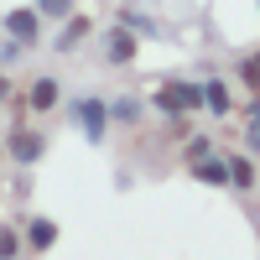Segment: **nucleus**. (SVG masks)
I'll return each mask as SVG.
<instances>
[{
    "mask_svg": "<svg viewBox=\"0 0 260 260\" xmlns=\"http://www.w3.org/2000/svg\"><path fill=\"white\" fill-rule=\"evenodd\" d=\"M224 161H229V187H234V192H255L260 167H255L250 151H234V156H224Z\"/></svg>",
    "mask_w": 260,
    "mask_h": 260,
    "instance_id": "nucleus-11",
    "label": "nucleus"
},
{
    "mask_svg": "<svg viewBox=\"0 0 260 260\" xmlns=\"http://www.w3.org/2000/svg\"><path fill=\"white\" fill-rule=\"evenodd\" d=\"M203 110L213 115V120H229L234 115V94H229V78H203Z\"/></svg>",
    "mask_w": 260,
    "mask_h": 260,
    "instance_id": "nucleus-8",
    "label": "nucleus"
},
{
    "mask_svg": "<svg viewBox=\"0 0 260 260\" xmlns=\"http://www.w3.org/2000/svg\"><path fill=\"white\" fill-rule=\"evenodd\" d=\"M151 104L167 115V120H187L203 110V83L198 78H161L156 89H151Z\"/></svg>",
    "mask_w": 260,
    "mask_h": 260,
    "instance_id": "nucleus-1",
    "label": "nucleus"
},
{
    "mask_svg": "<svg viewBox=\"0 0 260 260\" xmlns=\"http://www.w3.org/2000/svg\"><path fill=\"white\" fill-rule=\"evenodd\" d=\"M62 78L57 73H42V78H31V89H26V115H52V110H62Z\"/></svg>",
    "mask_w": 260,
    "mask_h": 260,
    "instance_id": "nucleus-7",
    "label": "nucleus"
},
{
    "mask_svg": "<svg viewBox=\"0 0 260 260\" xmlns=\"http://www.w3.org/2000/svg\"><path fill=\"white\" fill-rule=\"evenodd\" d=\"M0 31H6V37H16L21 47L31 52L37 42L47 37V21H42V11H37V6H11L6 16H0Z\"/></svg>",
    "mask_w": 260,
    "mask_h": 260,
    "instance_id": "nucleus-4",
    "label": "nucleus"
},
{
    "mask_svg": "<svg viewBox=\"0 0 260 260\" xmlns=\"http://www.w3.org/2000/svg\"><path fill=\"white\" fill-rule=\"evenodd\" d=\"M187 177L192 182H208V187H229V161L213 151V156H203V161H187Z\"/></svg>",
    "mask_w": 260,
    "mask_h": 260,
    "instance_id": "nucleus-13",
    "label": "nucleus"
},
{
    "mask_svg": "<svg viewBox=\"0 0 260 260\" xmlns=\"http://www.w3.org/2000/svg\"><path fill=\"white\" fill-rule=\"evenodd\" d=\"M31 6L42 11V21H68L78 11V0H31Z\"/></svg>",
    "mask_w": 260,
    "mask_h": 260,
    "instance_id": "nucleus-16",
    "label": "nucleus"
},
{
    "mask_svg": "<svg viewBox=\"0 0 260 260\" xmlns=\"http://www.w3.org/2000/svg\"><path fill=\"white\" fill-rule=\"evenodd\" d=\"M0 260H26V234H21V224H0Z\"/></svg>",
    "mask_w": 260,
    "mask_h": 260,
    "instance_id": "nucleus-14",
    "label": "nucleus"
},
{
    "mask_svg": "<svg viewBox=\"0 0 260 260\" xmlns=\"http://www.w3.org/2000/svg\"><path fill=\"white\" fill-rule=\"evenodd\" d=\"M11 94H16V89H11V78H6V68H0V110H6V104H11Z\"/></svg>",
    "mask_w": 260,
    "mask_h": 260,
    "instance_id": "nucleus-20",
    "label": "nucleus"
},
{
    "mask_svg": "<svg viewBox=\"0 0 260 260\" xmlns=\"http://www.w3.org/2000/svg\"><path fill=\"white\" fill-rule=\"evenodd\" d=\"M21 234H26V255H47V250L57 245V224H52V219H42V213L21 224Z\"/></svg>",
    "mask_w": 260,
    "mask_h": 260,
    "instance_id": "nucleus-12",
    "label": "nucleus"
},
{
    "mask_svg": "<svg viewBox=\"0 0 260 260\" xmlns=\"http://www.w3.org/2000/svg\"><path fill=\"white\" fill-rule=\"evenodd\" d=\"M6 156H11L16 167H37L42 156H47V136L31 130L26 120H16V125L6 130Z\"/></svg>",
    "mask_w": 260,
    "mask_h": 260,
    "instance_id": "nucleus-3",
    "label": "nucleus"
},
{
    "mask_svg": "<svg viewBox=\"0 0 260 260\" xmlns=\"http://www.w3.org/2000/svg\"><path fill=\"white\" fill-rule=\"evenodd\" d=\"M99 52H104V62H110V68H130V62H136V52H141V37H130L120 21H115V26L99 31Z\"/></svg>",
    "mask_w": 260,
    "mask_h": 260,
    "instance_id": "nucleus-5",
    "label": "nucleus"
},
{
    "mask_svg": "<svg viewBox=\"0 0 260 260\" xmlns=\"http://www.w3.org/2000/svg\"><path fill=\"white\" fill-rule=\"evenodd\" d=\"M62 115L89 136V146H104V136H110V99H99V94H73V99H62Z\"/></svg>",
    "mask_w": 260,
    "mask_h": 260,
    "instance_id": "nucleus-2",
    "label": "nucleus"
},
{
    "mask_svg": "<svg viewBox=\"0 0 260 260\" xmlns=\"http://www.w3.org/2000/svg\"><path fill=\"white\" fill-rule=\"evenodd\" d=\"M234 78H240V83H245L250 94H260V73H255V62H250V57H240V68H234Z\"/></svg>",
    "mask_w": 260,
    "mask_h": 260,
    "instance_id": "nucleus-19",
    "label": "nucleus"
},
{
    "mask_svg": "<svg viewBox=\"0 0 260 260\" xmlns=\"http://www.w3.org/2000/svg\"><path fill=\"white\" fill-rule=\"evenodd\" d=\"M89 37H94V21L83 16V11H73L68 21H57V37L47 42V47H52L57 57H73V52H78V47H83Z\"/></svg>",
    "mask_w": 260,
    "mask_h": 260,
    "instance_id": "nucleus-6",
    "label": "nucleus"
},
{
    "mask_svg": "<svg viewBox=\"0 0 260 260\" xmlns=\"http://www.w3.org/2000/svg\"><path fill=\"white\" fill-rule=\"evenodd\" d=\"M110 125H125V130L146 125V99L141 94H115L110 99Z\"/></svg>",
    "mask_w": 260,
    "mask_h": 260,
    "instance_id": "nucleus-9",
    "label": "nucleus"
},
{
    "mask_svg": "<svg viewBox=\"0 0 260 260\" xmlns=\"http://www.w3.org/2000/svg\"><path fill=\"white\" fill-rule=\"evenodd\" d=\"M115 21H120V26H125L130 37H146V42H161V37H167L156 16H146V11H130V6H120V11H115Z\"/></svg>",
    "mask_w": 260,
    "mask_h": 260,
    "instance_id": "nucleus-10",
    "label": "nucleus"
},
{
    "mask_svg": "<svg viewBox=\"0 0 260 260\" xmlns=\"http://www.w3.org/2000/svg\"><path fill=\"white\" fill-rule=\"evenodd\" d=\"M203 156H213V141L208 136H187L182 141V161H203Z\"/></svg>",
    "mask_w": 260,
    "mask_h": 260,
    "instance_id": "nucleus-17",
    "label": "nucleus"
},
{
    "mask_svg": "<svg viewBox=\"0 0 260 260\" xmlns=\"http://www.w3.org/2000/svg\"><path fill=\"white\" fill-rule=\"evenodd\" d=\"M21 57H26V47H21L16 37H6V31H0V68H16Z\"/></svg>",
    "mask_w": 260,
    "mask_h": 260,
    "instance_id": "nucleus-18",
    "label": "nucleus"
},
{
    "mask_svg": "<svg viewBox=\"0 0 260 260\" xmlns=\"http://www.w3.org/2000/svg\"><path fill=\"white\" fill-rule=\"evenodd\" d=\"M250 62H255V73H260V47H255V52H250Z\"/></svg>",
    "mask_w": 260,
    "mask_h": 260,
    "instance_id": "nucleus-21",
    "label": "nucleus"
},
{
    "mask_svg": "<svg viewBox=\"0 0 260 260\" xmlns=\"http://www.w3.org/2000/svg\"><path fill=\"white\" fill-rule=\"evenodd\" d=\"M245 151L260 156V94H250V104H245Z\"/></svg>",
    "mask_w": 260,
    "mask_h": 260,
    "instance_id": "nucleus-15",
    "label": "nucleus"
}]
</instances>
